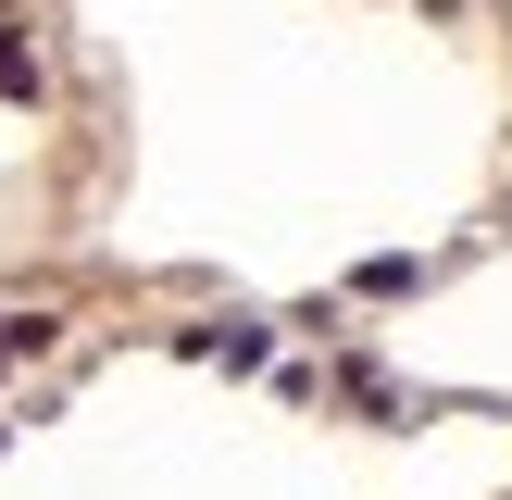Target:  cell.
Wrapping results in <instances>:
<instances>
[{
  "label": "cell",
  "instance_id": "2",
  "mask_svg": "<svg viewBox=\"0 0 512 500\" xmlns=\"http://www.w3.org/2000/svg\"><path fill=\"white\" fill-rule=\"evenodd\" d=\"M38 338H50V325H38V313H25V325H0V363H13V350H38Z\"/></svg>",
  "mask_w": 512,
  "mask_h": 500
},
{
  "label": "cell",
  "instance_id": "1",
  "mask_svg": "<svg viewBox=\"0 0 512 500\" xmlns=\"http://www.w3.org/2000/svg\"><path fill=\"white\" fill-rule=\"evenodd\" d=\"M0 88H13V100H38V50H25V38H0Z\"/></svg>",
  "mask_w": 512,
  "mask_h": 500
}]
</instances>
